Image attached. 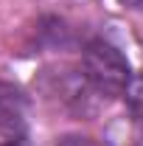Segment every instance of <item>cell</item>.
<instances>
[{
	"mask_svg": "<svg viewBox=\"0 0 143 146\" xmlns=\"http://www.w3.org/2000/svg\"><path fill=\"white\" fill-rule=\"evenodd\" d=\"M84 82L101 96H124L132 82V68L126 56L107 39H90L81 54Z\"/></svg>",
	"mask_w": 143,
	"mask_h": 146,
	"instance_id": "obj_1",
	"label": "cell"
},
{
	"mask_svg": "<svg viewBox=\"0 0 143 146\" xmlns=\"http://www.w3.org/2000/svg\"><path fill=\"white\" fill-rule=\"evenodd\" d=\"M25 118H28L25 93L9 82H0V138H20L25 129Z\"/></svg>",
	"mask_w": 143,
	"mask_h": 146,
	"instance_id": "obj_2",
	"label": "cell"
},
{
	"mask_svg": "<svg viewBox=\"0 0 143 146\" xmlns=\"http://www.w3.org/2000/svg\"><path fill=\"white\" fill-rule=\"evenodd\" d=\"M124 96H126V104H129V112L143 121V73L132 76V82H129Z\"/></svg>",
	"mask_w": 143,
	"mask_h": 146,
	"instance_id": "obj_3",
	"label": "cell"
},
{
	"mask_svg": "<svg viewBox=\"0 0 143 146\" xmlns=\"http://www.w3.org/2000/svg\"><path fill=\"white\" fill-rule=\"evenodd\" d=\"M56 146H98L93 138H84V135H65Z\"/></svg>",
	"mask_w": 143,
	"mask_h": 146,
	"instance_id": "obj_4",
	"label": "cell"
},
{
	"mask_svg": "<svg viewBox=\"0 0 143 146\" xmlns=\"http://www.w3.org/2000/svg\"><path fill=\"white\" fill-rule=\"evenodd\" d=\"M0 146H28V141H25V135H20V138H3Z\"/></svg>",
	"mask_w": 143,
	"mask_h": 146,
	"instance_id": "obj_5",
	"label": "cell"
},
{
	"mask_svg": "<svg viewBox=\"0 0 143 146\" xmlns=\"http://www.w3.org/2000/svg\"><path fill=\"white\" fill-rule=\"evenodd\" d=\"M124 6H129V9H135V11H143V0H121Z\"/></svg>",
	"mask_w": 143,
	"mask_h": 146,
	"instance_id": "obj_6",
	"label": "cell"
}]
</instances>
